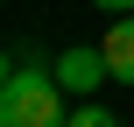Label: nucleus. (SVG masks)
<instances>
[{"label": "nucleus", "instance_id": "f257e3e1", "mask_svg": "<svg viewBox=\"0 0 134 127\" xmlns=\"http://www.w3.org/2000/svg\"><path fill=\"white\" fill-rule=\"evenodd\" d=\"M64 85H57V64H35L28 49L7 57V78H0V127H64Z\"/></svg>", "mask_w": 134, "mask_h": 127}, {"label": "nucleus", "instance_id": "f03ea898", "mask_svg": "<svg viewBox=\"0 0 134 127\" xmlns=\"http://www.w3.org/2000/svg\"><path fill=\"white\" fill-rule=\"evenodd\" d=\"M99 78H113V71H106V49H85V42H78V49H64V57H57V85H64V92L92 99V92H99Z\"/></svg>", "mask_w": 134, "mask_h": 127}, {"label": "nucleus", "instance_id": "7ed1b4c3", "mask_svg": "<svg viewBox=\"0 0 134 127\" xmlns=\"http://www.w3.org/2000/svg\"><path fill=\"white\" fill-rule=\"evenodd\" d=\"M99 49H106V71H113L120 85H134V14H120V21L106 28V42H99Z\"/></svg>", "mask_w": 134, "mask_h": 127}, {"label": "nucleus", "instance_id": "20e7f679", "mask_svg": "<svg viewBox=\"0 0 134 127\" xmlns=\"http://www.w3.org/2000/svg\"><path fill=\"white\" fill-rule=\"evenodd\" d=\"M64 127H120V113H106L99 99H85V106H71V120Z\"/></svg>", "mask_w": 134, "mask_h": 127}, {"label": "nucleus", "instance_id": "39448f33", "mask_svg": "<svg viewBox=\"0 0 134 127\" xmlns=\"http://www.w3.org/2000/svg\"><path fill=\"white\" fill-rule=\"evenodd\" d=\"M92 7H106L113 21H120V14H134V0H92Z\"/></svg>", "mask_w": 134, "mask_h": 127}]
</instances>
